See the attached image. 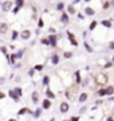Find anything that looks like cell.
Returning a JSON list of instances; mask_svg holds the SVG:
<instances>
[{
    "label": "cell",
    "instance_id": "obj_9",
    "mask_svg": "<svg viewBox=\"0 0 114 121\" xmlns=\"http://www.w3.org/2000/svg\"><path fill=\"white\" fill-rule=\"evenodd\" d=\"M46 95L48 97V99H54V98H55V94H54V91L51 90L50 87H47V89H46Z\"/></svg>",
    "mask_w": 114,
    "mask_h": 121
},
{
    "label": "cell",
    "instance_id": "obj_46",
    "mask_svg": "<svg viewBox=\"0 0 114 121\" xmlns=\"http://www.w3.org/2000/svg\"><path fill=\"white\" fill-rule=\"evenodd\" d=\"M9 121H18V120H16V118H12V120H9Z\"/></svg>",
    "mask_w": 114,
    "mask_h": 121
},
{
    "label": "cell",
    "instance_id": "obj_38",
    "mask_svg": "<svg viewBox=\"0 0 114 121\" xmlns=\"http://www.w3.org/2000/svg\"><path fill=\"white\" fill-rule=\"evenodd\" d=\"M38 27H39V28H42V27H43V20H42V19L38 22Z\"/></svg>",
    "mask_w": 114,
    "mask_h": 121
},
{
    "label": "cell",
    "instance_id": "obj_26",
    "mask_svg": "<svg viewBox=\"0 0 114 121\" xmlns=\"http://www.w3.org/2000/svg\"><path fill=\"white\" fill-rule=\"evenodd\" d=\"M40 114H42V109L38 108V109L35 110V113H34V117H35V118H38V117H39Z\"/></svg>",
    "mask_w": 114,
    "mask_h": 121
},
{
    "label": "cell",
    "instance_id": "obj_33",
    "mask_svg": "<svg viewBox=\"0 0 114 121\" xmlns=\"http://www.w3.org/2000/svg\"><path fill=\"white\" fill-rule=\"evenodd\" d=\"M85 47H86V50H87V51H89V52H93V48H91V47H90V46H89V44H87V43H85Z\"/></svg>",
    "mask_w": 114,
    "mask_h": 121
},
{
    "label": "cell",
    "instance_id": "obj_48",
    "mask_svg": "<svg viewBox=\"0 0 114 121\" xmlns=\"http://www.w3.org/2000/svg\"><path fill=\"white\" fill-rule=\"evenodd\" d=\"M86 1H91V0H86Z\"/></svg>",
    "mask_w": 114,
    "mask_h": 121
},
{
    "label": "cell",
    "instance_id": "obj_37",
    "mask_svg": "<svg viewBox=\"0 0 114 121\" xmlns=\"http://www.w3.org/2000/svg\"><path fill=\"white\" fill-rule=\"evenodd\" d=\"M34 73H35V70H34V69H31L30 71H28V75H30V77H34Z\"/></svg>",
    "mask_w": 114,
    "mask_h": 121
},
{
    "label": "cell",
    "instance_id": "obj_17",
    "mask_svg": "<svg viewBox=\"0 0 114 121\" xmlns=\"http://www.w3.org/2000/svg\"><path fill=\"white\" fill-rule=\"evenodd\" d=\"M67 12L70 13V15H75L77 11H75V8L73 7V5H69V7H67Z\"/></svg>",
    "mask_w": 114,
    "mask_h": 121
},
{
    "label": "cell",
    "instance_id": "obj_29",
    "mask_svg": "<svg viewBox=\"0 0 114 121\" xmlns=\"http://www.w3.org/2000/svg\"><path fill=\"white\" fill-rule=\"evenodd\" d=\"M63 8H65V4H63V3H58V4H57V9H58V11H62Z\"/></svg>",
    "mask_w": 114,
    "mask_h": 121
},
{
    "label": "cell",
    "instance_id": "obj_39",
    "mask_svg": "<svg viewBox=\"0 0 114 121\" xmlns=\"http://www.w3.org/2000/svg\"><path fill=\"white\" fill-rule=\"evenodd\" d=\"M19 9H20V8H19V7H15V8H13V11H12V12H13V13H18V12H19Z\"/></svg>",
    "mask_w": 114,
    "mask_h": 121
},
{
    "label": "cell",
    "instance_id": "obj_12",
    "mask_svg": "<svg viewBox=\"0 0 114 121\" xmlns=\"http://www.w3.org/2000/svg\"><path fill=\"white\" fill-rule=\"evenodd\" d=\"M51 63L53 65H58L59 63V55L58 54H53V56H51Z\"/></svg>",
    "mask_w": 114,
    "mask_h": 121
},
{
    "label": "cell",
    "instance_id": "obj_20",
    "mask_svg": "<svg viewBox=\"0 0 114 121\" xmlns=\"http://www.w3.org/2000/svg\"><path fill=\"white\" fill-rule=\"evenodd\" d=\"M11 65H13L15 62H16V54H11V58H9V60H8Z\"/></svg>",
    "mask_w": 114,
    "mask_h": 121
},
{
    "label": "cell",
    "instance_id": "obj_21",
    "mask_svg": "<svg viewBox=\"0 0 114 121\" xmlns=\"http://www.w3.org/2000/svg\"><path fill=\"white\" fill-rule=\"evenodd\" d=\"M98 95H99V97H105L106 95V89H103V87L99 89V90H98Z\"/></svg>",
    "mask_w": 114,
    "mask_h": 121
},
{
    "label": "cell",
    "instance_id": "obj_5",
    "mask_svg": "<svg viewBox=\"0 0 114 121\" xmlns=\"http://www.w3.org/2000/svg\"><path fill=\"white\" fill-rule=\"evenodd\" d=\"M20 38L24 39V40H27V39H30L31 38V31L30 30H24L20 32Z\"/></svg>",
    "mask_w": 114,
    "mask_h": 121
},
{
    "label": "cell",
    "instance_id": "obj_4",
    "mask_svg": "<svg viewBox=\"0 0 114 121\" xmlns=\"http://www.w3.org/2000/svg\"><path fill=\"white\" fill-rule=\"evenodd\" d=\"M69 108H70V105L67 104V102H62L59 105V112L61 113H67L69 112Z\"/></svg>",
    "mask_w": 114,
    "mask_h": 121
},
{
    "label": "cell",
    "instance_id": "obj_14",
    "mask_svg": "<svg viewBox=\"0 0 114 121\" xmlns=\"http://www.w3.org/2000/svg\"><path fill=\"white\" fill-rule=\"evenodd\" d=\"M114 93V86H106V95H113Z\"/></svg>",
    "mask_w": 114,
    "mask_h": 121
},
{
    "label": "cell",
    "instance_id": "obj_13",
    "mask_svg": "<svg viewBox=\"0 0 114 121\" xmlns=\"http://www.w3.org/2000/svg\"><path fill=\"white\" fill-rule=\"evenodd\" d=\"M0 51L4 54V56L7 58V60H9V54H8V50H7V47H5V46H1V47H0Z\"/></svg>",
    "mask_w": 114,
    "mask_h": 121
},
{
    "label": "cell",
    "instance_id": "obj_25",
    "mask_svg": "<svg viewBox=\"0 0 114 121\" xmlns=\"http://www.w3.org/2000/svg\"><path fill=\"white\" fill-rule=\"evenodd\" d=\"M18 36H19L18 31H12V36H11V39H12V40H16V39H18Z\"/></svg>",
    "mask_w": 114,
    "mask_h": 121
},
{
    "label": "cell",
    "instance_id": "obj_19",
    "mask_svg": "<svg viewBox=\"0 0 114 121\" xmlns=\"http://www.w3.org/2000/svg\"><path fill=\"white\" fill-rule=\"evenodd\" d=\"M61 19H62V23H67L69 22V16H67V13H62V16H61Z\"/></svg>",
    "mask_w": 114,
    "mask_h": 121
},
{
    "label": "cell",
    "instance_id": "obj_22",
    "mask_svg": "<svg viewBox=\"0 0 114 121\" xmlns=\"http://www.w3.org/2000/svg\"><path fill=\"white\" fill-rule=\"evenodd\" d=\"M27 112H28V108H23L18 112V116H23V114H26Z\"/></svg>",
    "mask_w": 114,
    "mask_h": 121
},
{
    "label": "cell",
    "instance_id": "obj_28",
    "mask_svg": "<svg viewBox=\"0 0 114 121\" xmlns=\"http://www.w3.org/2000/svg\"><path fill=\"white\" fill-rule=\"evenodd\" d=\"M48 82H50V77H48V75H46V77L43 78V85H46V86H47Z\"/></svg>",
    "mask_w": 114,
    "mask_h": 121
},
{
    "label": "cell",
    "instance_id": "obj_15",
    "mask_svg": "<svg viewBox=\"0 0 114 121\" xmlns=\"http://www.w3.org/2000/svg\"><path fill=\"white\" fill-rule=\"evenodd\" d=\"M87 93H82V94L79 95V102H85V101H86V99H87Z\"/></svg>",
    "mask_w": 114,
    "mask_h": 121
},
{
    "label": "cell",
    "instance_id": "obj_8",
    "mask_svg": "<svg viewBox=\"0 0 114 121\" xmlns=\"http://www.w3.org/2000/svg\"><path fill=\"white\" fill-rule=\"evenodd\" d=\"M8 95L13 99V101H15V102H19V99H20V98L18 97V94H16L15 91H13V89H12V90H9V91H8Z\"/></svg>",
    "mask_w": 114,
    "mask_h": 121
},
{
    "label": "cell",
    "instance_id": "obj_24",
    "mask_svg": "<svg viewBox=\"0 0 114 121\" xmlns=\"http://www.w3.org/2000/svg\"><path fill=\"white\" fill-rule=\"evenodd\" d=\"M63 56H65L66 59H69V58L73 56V52H71V51H65V52H63Z\"/></svg>",
    "mask_w": 114,
    "mask_h": 121
},
{
    "label": "cell",
    "instance_id": "obj_10",
    "mask_svg": "<svg viewBox=\"0 0 114 121\" xmlns=\"http://www.w3.org/2000/svg\"><path fill=\"white\" fill-rule=\"evenodd\" d=\"M8 30V24L7 23H0V34H5Z\"/></svg>",
    "mask_w": 114,
    "mask_h": 121
},
{
    "label": "cell",
    "instance_id": "obj_32",
    "mask_svg": "<svg viewBox=\"0 0 114 121\" xmlns=\"http://www.w3.org/2000/svg\"><path fill=\"white\" fill-rule=\"evenodd\" d=\"M34 70H38V71H40V70H43V66H42V65H35Z\"/></svg>",
    "mask_w": 114,
    "mask_h": 121
},
{
    "label": "cell",
    "instance_id": "obj_6",
    "mask_svg": "<svg viewBox=\"0 0 114 121\" xmlns=\"http://www.w3.org/2000/svg\"><path fill=\"white\" fill-rule=\"evenodd\" d=\"M42 108L43 109H50L51 108V99H48V98L43 99V101H42Z\"/></svg>",
    "mask_w": 114,
    "mask_h": 121
},
{
    "label": "cell",
    "instance_id": "obj_45",
    "mask_svg": "<svg viewBox=\"0 0 114 121\" xmlns=\"http://www.w3.org/2000/svg\"><path fill=\"white\" fill-rule=\"evenodd\" d=\"M107 121H114V120H113V117H107Z\"/></svg>",
    "mask_w": 114,
    "mask_h": 121
},
{
    "label": "cell",
    "instance_id": "obj_7",
    "mask_svg": "<svg viewBox=\"0 0 114 121\" xmlns=\"http://www.w3.org/2000/svg\"><path fill=\"white\" fill-rule=\"evenodd\" d=\"M67 36H69V40L71 42L73 46H78V42H77V39H75L74 34H71V32H67Z\"/></svg>",
    "mask_w": 114,
    "mask_h": 121
},
{
    "label": "cell",
    "instance_id": "obj_31",
    "mask_svg": "<svg viewBox=\"0 0 114 121\" xmlns=\"http://www.w3.org/2000/svg\"><path fill=\"white\" fill-rule=\"evenodd\" d=\"M23 3H24V0H16V7L20 8V7L23 5Z\"/></svg>",
    "mask_w": 114,
    "mask_h": 121
},
{
    "label": "cell",
    "instance_id": "obj_35",
    "mask_svg": "<svg viewBox=\"0 0 114 121\" xmlns=\"http://www.w3.org/2000/svg\"><path fill=\"white\" fill-rule=\"evenodd\" d=\"M111 66H113V63H111V62H107V63L105 65V69H110Z\"/></svg>",
    "mask_w": 114,
    "mask_h": 121
},
{
    "label": "cell",
    "instance_id": "obj_34",
    "mask_svg": "<svg viewBox=\"0 0 114 121\" xmlns=\"http://www.w3.org/2000/svg\"><path fill=\"white\" fill-rule=\"evenodd\" d=\"M69 121H79V116H74V117H71Z\"/></svg>",
    "mask_w": 114,
    "mask_h": 121
},
{
    "label": "cell",
    "instance_id": "obj_44",
    "mask_svg": "<svg viewBox=\"0 0 114 121\" xmlns=\"http://www.w3.org/2000/svg\"><path fill=\"white\" fill-rule=\"evenodd\" d=\"M4 81H5L4 78H0V85H1V83H4Z\"/></svg>",
    "mask_w": 114,
    "mask_h": 121
},
{
    "label": "cell",
    "instance_id": "obj_2",
    "mask_svg": "<svg viewBox=\"0 0 114 121\" xmlns=\"http://www.w3.org/2000/svg\"><path fill=\"white\" fill-rule=\"evenodd\" d=\"M95 81H97V83H99V85L103 86V85L107 82V77H106L105 74H103V75H102V74H98V75L95 77Z\"/></svg>",
    "mask_w": 114,
    "mask_h": 121
},
{
    "label": "cell",
    "instance_id": "obj_18",
    "mask_svg": "<svg viewBox=\"0 0 114 121\" xmlns=\"http://www.w3.org/2000/svg\"><path fill=\"white\" fill-rule=\"evenodd\" d=\"M13 91H15V93H16V94H18V97H22V94H23V90H22V87H15V89H13Z\"/></svg>",
    "mask_w": 114,
    "mask_h": 121
},
{
    "label": "cell",
    "instance_id": "obj_11",
    "mask_svg": "<svg viewBox=\"0 0 114 121\" xmlns=\"http://www.w3.org/2000/svg\"><path fill=\"white\" fill-rule=\"evenodd\" d=\"M32 102H34V104H38V102H39V91H34V93H32Z\"/></svg>",
    "mask_w": 114,
    "mask_h": 121
},
{
    "label": "cell",
    "instance_id": "obj_42",
    "mask_svg": "<svg viewBox=\"0 0 114 121\" xmlns=\"http://www.w3.org/2000/svg\"><path fill=\"white\" fill-rule=\"evenodd\" d=\"M42 43H43V44H48V40H47V39H42Z\"/></svg>",
    "mask_w": 114,
    "mask_h": 121
},
{
    "label": "cell",
    "instance_id": "obj_36",
    "mask_svg": "<svg viewBox=\"0 0 114 121\" xmlns=\"http://www.w3.org/2000/svg\"><path fill=\"white\" fill-rule=\"evenodd\" d=\"M4 97H7V94H5L4 91H0V99H3Z\"/></svg>",
    "mask_w": 114,
    "mask_h": 121
},
{
    "label": "cell",
    "instance_id": "obj_23",
    "mask_svg": "<svg viewBox=\"0 0 114 121\" xmlns=\"http://www.w3.org/2000/svg\"><path fill=\"white\" fill-rule=\"evenodd\" d=\"M75 79H77V83L82 82V79H81V73H79V71H77V73H75Z\"/></svg>",
    "mask_w": 114,
    "mask_h": 121
},
{
    "label": "cell",
    "instance_id": "obj_3",
    "mask_svg": "<svg viewBox=\"0 0 114 121\" xmlns=\"http://www.w3.org/2000/svg\"><path fill=\"white\" fill-rule=\"evenodd\" d=\"M11 7H12V1H11V0H7V1H4V3L1 4V11H3V12H7V11L11 9Z\"/></svg>",
    "mask_w": 114,
    "mask_h": 121
},
{
    "label": "cell",
    "instance_id": "obj_41",
    "mask_svg": "<svg viewBox=\"0 0 114 121\" xmlns=\"http://www.w3.org/2000/svg\"><path fill=\"white\" fill-rule=\"evenodd\" d=\"M85 112H86V108H81V109H79V113H81V114L85 113Z\"/></svg>",
    "mask_w": 114,
    "mask_h": 121
},
{
    "label": "cell",
    "instance_id": "obj_16",
    "mask_svg": "<svg viewBox=\"0 0 114 121\" xmlns=\"http://www.w3.org/2000/svg\"><path fill=\"white\" fill-rule=\"evenodd\" d=\"M85 12H86V15H89V16H91V15H94L95 13V11L93 8H90V7H87V8L85 9Z\"/></svg>",
    "mask_w": 114,
    "mask_h": 121
},
{
    "label": "cell",
    "instance_id": "obj_27",
    "mask_svg": "<svg viewBox=\"0 0 114 121\" xmlns=\"http://www.w3.org/2000/svg\"><path fill=\"white\" fill-rule=\"evenodd\" d=\"M101 23H102V26H105V27H111V22L110 20H103Z\"/></svg>",
    "mask_w": 114,
    "mask_h": 121
},
{
    "label": "cell",
    "instance_id": "obj_47",
    "mask_svg": "<svg viewBox=\"0 0 114 121\" xmlns=\"http://www.w3.org/2000/svg\"><path fill=\"white\" fill-rule=\"evenodd\" d=\"M50 121H55V118H51V120H50Z\"/></svg>",
    "mask_w": 114,
    "mask_h": 121
},
{
    "label": "cell",
    "instance_id": "obj_40",
    "mask_svg": "<svg viewBox=\"0 0 114 121\" xmlns=\"http://www.w3.org/2000/svg\"><path fill=\"white\" fill-rule=\"evenodd\" d=\"M48 32H50V34H55V28H53V27H51V28L48 30Z\"/></svg>",
    "mask_w": 114,
    "mask_h": 121
},
{
    "label": "cell",
    "instance_id": "obj_30",
    "mask_svg": "<svg viewBox=\"0 0 114 121\" xmlns=\"http://www.w3.org/2000/svg\"><path fill=\"white\" fill-rule=\"evenodd\" d=\"M95 27H97V22H95V20H94V22H93V23H90V26H89V28H90V30H94Z\"/></svg>",
    "mask_w": 114,
    "mask_h": 121
},
{
    "label": "cell",
    "instance_id": "obj_43",
    "mask_svg": "<svg viewBox=\"0 0 114 121\" xmlns=\"http://www.w3.org/2000/svg\"><path fill=\"white\" fill-rule=\"evenodd\" d=\"M109 1H107V3H105V4H103V8H109Z\"/></svg>",
    "mask_w": 114,
    "mask_h": 121
},
{
    "label": "cell",
    "instance_id": "obj_1",
    "mask_svg": "<svg viewBox=\"0 0 114 121\" xmlns=\"http://www.w3.org/2000/svg\"><path fill=\"white\" fill-rule=\"evenodd\" d=\"M47 40H48V44H50V46H53V47H57L58 36H57L55 34H50V35H48V38H47Z\"/></svg>",
    "mask_w": 114,
    "mask_h": 121
}]
</instances>
